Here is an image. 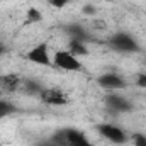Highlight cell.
Returning a JSON list of instances; mask_svg holds the SVG:
<instances>
[{"label":"cell","instance_id":"6da1fadb","mask_svg":"<svg viewBox=\"0 0 146 146\" xmlns=\"http://www.w3.org/2000/svg\"><path fill=\"white\" fill-rule=\"evenodd\" d=\"M53 66L58 68V70H63V72H73V73L83 70V65H82L80 58L72 54L68 49L54 51V54H53Z\"/></svg>","mask_w":146,"mask_h":146},{"label":"cell","instance_id":"7a4b0ae2","mask_svg":"<svg viewBox=\"0 0 146 146\" xmlns=\"http://www.w3.org/2000/svg\"><path fill=\"white\" fill-rule=\"evenodd\" d=\"M109 42L119 53H136V51H139V46H138L136 39L127 33H115L110 37Z\"/></svg>","mask_w":146,"mask_h":146},{"label":"cell","instance_id":"3957f363","mask_svg":"<svg viewBox=\"0 0 146 146\" xmlns=\"http://www.w3.org/2000/svg\"><path fill=\"white\" fill-rule=\"evenodd\" d=\"M39 99L46 106H53V107H63L70 102V97L60 88H42L39 92Z\"/></svg>","mask_w":146,"mask_h":146},{"label":"cell","instance_id":"277c9868","mask_svg":"<svg viewBox=\"0 0 146 146\" xmlns=\"http://www.w3.org/2000/svg\"><path fill=\"white\" fill-rule=\"evenodd\" d=\"M26 58L39 66H53V56L49 54V49L46 44H36L34 48H31L26 54Z\"/></svg>","mask_w":146,"mask_h":146},{"label":"cell","instance_id":"5b68a950","mask_svg":"<svg viewBox=\"0 0 146 146\" xmlns=\"http://www.w3.org/2000/svg\"><path fill=\"white\" fill-rule=\"evenodd\" d=\"M99 133L106 139H109L110 143H114V145H122V143L127 141V134L115 124H100L99 126Z\"/></svg>","mask_w":146,"mask_h":146},{"label":"cell","instance_id":"8992f818","mask_svg":"<svg viewBox=\"0 0 146 146\" xmlns=\"http://www.w3.org/2000/svg\"><path fill=\"white\" fill-rule=\"evenodd\" d=\"M99 85L106 90H122L126 88V80L117 73H104L99 76Z\"/></svg>","mask_w":146,"mask_h":146},{"label":"cell","instance_id":"52a82bcc","mask_svg":"<svg viewBox=\"0 0 146 146\" xmlns=\"http://www.w3.org/2000/svg\"><path fill=\"white\" fill-rule=\"evenodd\" d=\"M106 104H107V107H109L110 110H114V112H129V110L133 109L131 102H129L126 97L117 95V94L107 95V97H106Z\"/></svg>","mask_w":146,"mask_h":146},{"label":"cell","instance_id":"ba28073f","mask_svg":"<svg viewBox=\"0 0 146 146\" xmlns=\"http://www.w3.org/2000/svg\"><path fill=\"white\" fill-rule=\"evenodd\" d=\"M21 85H22V80H21V76L15 75V73H7V75L0 76V87H2L5 92H9V94L19 90Z\"/></svg>","mask_w":146,"mask_h":146},{"label":"cell","instance_id":"9c48e42d","mask_svg":"<svg viewBox=\"0 0 146 146\" xmlns=\"http://www.w3.org/2000/svg\"><path fill=\"white\" fill-rule=\"evenodd\" d=\"M65 136H66L68 146H92L82 131H76V129H66V131H65Z\"/></svg>","mask_w":146,"mask_h":146},{"label":"cell","instance_id":"30bf717a","mask_svg":"<svg viewBox=\"0 0 146 146\" xmlns=\"http://www.w3.org/2000/svg\"><path fill=\"white\" fill-rule=\"evenodd\" d=\"M68 51L72 54H75L76 58H82V56H87L88 54V48L80 39H70L68 41Z\"/></svg>","mask_w":146,"mask_h":146},{"label":"cell","instance_id":"8fae6325","mask_svg":"<svg viewBox=\"0 0 146 146\" xmlns=\"http://www.w3.org/2000/svg\"><path fill=\"white\" fill-rule=\"evenodd\" d=\"M41 21H42V14H41L39 9L29 7V9L26 10V22H27V24H37V22H41Z\"/></svg>","mask_w":146,"mask_h":146},{"label":"cell","instance_id":"7c38bea8","mask_svg":"<svg viewBox=\"0 0 146 146\" xmlns=\"http://www.w3.org/2000/svg\"><path fill=\"white\" fill-rule=\"evenodd\" d=\"M15 112H17V107H15L10 100L0 99V119H3V117H7V115H12V114H15Z\"/></svg>","mask_w":146,"mask_h":146},{"label":"cell","instance_id":"4fadbf2b","mask_svg":"<svg viewBox=\"0 0 146 146\" xmlns=\"http://www.w3.org/2000/svg\"><path fill=\"white\" fill-rule=\"evenodd\" d=\"M68 34H70V39H80V41H85V37H87L85 29L78 24H73L68 27Z\"/></svg>","mask_w":146,"mask_h":146},{"label":"cell","instance_id":"5bb4252c","mask_svg":"<svg viewBox=\"0 0 146 146\" xmlns=\"http://www.w3.org/2000/svg\"><path fill=\"white\" fill-rule=\"evenodd\" d=\"M133 146H146V134L145 133H134L131 136Z\"/></svg>","mask_w":146,"mask_h":146},{"label":"cell","instance_id":"9a60e30c","mask_svg":"<svg viewBox=\"0 0 146 146\" xmlns=\"http://www.w3.org/2000/svg\"><path fill=\"white\" fill-rule=\"evenodd\" d=\"M48 3H49L53 9H65V7L70 3V0H48Z\"/></svg>","mask_w":146,"mask_h":146},{"label":"cell","instance_id":"2e32d148","mask_svg":"<svg viewBox=\"0 0 146 146\" xmlns=\"http://www.w3.org/2000/svg\"><path fill=\"white\" fill-rule=\"evenodd\" d=\"M136 87L145 88V90H146V72L138 73V76H136Z\"/></svg>","mask_w":146,"mask_h":146},{"label":"cell","instance_id":"e0dca14e","mask_svg":"<svg viewBox=\"0 0 146 146\" xmlns=\"http://www.w3.org/2000/svg\"><path fill=\"white\" fill-rule=\"evenodd\" d=\"M83 14L94 15V14H95V9H94V7H90V5H87V7H83Z\"/></svg>","mask_w":146,"mask_h":146},{"label":"cell","instance_id":"ac0fdd59","mask_svg":"<svg viewBox=\"0 0 146 146\" xmlns=\"http://www.w3.org/2000/svg\"><path fill=\"white\" fill-rule=\"evenodd\" d=\"M102 2H106V3H112V2H115V0H102Z\"/></svg>","mask_w":146,"mask_h":146},{"label":"cell","instance_id":"d6986e66","mask_svg":"<svg viewBox=\"0 0 146 146\" xmlns=\"http://www.w3.org/2000/svg\"><path fill=\"white\" fill-rule=\"evenodd\" d=\"M3 51H5V49H3V46H0V54H3Z\"/></svg>","mask_w":146,"mask_h":146}]
</instances>
